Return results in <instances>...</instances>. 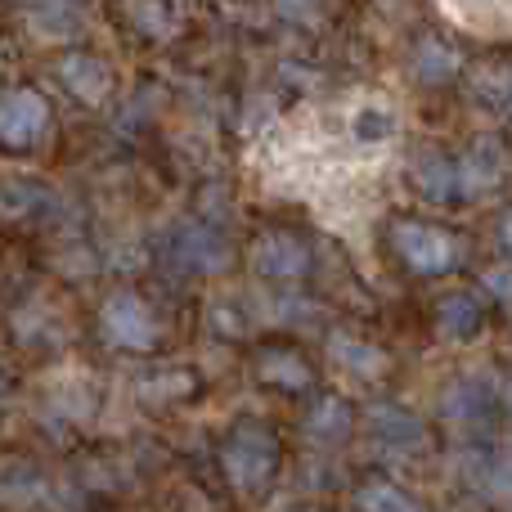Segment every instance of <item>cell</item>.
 Returning a JSON list of instances; mask_svg holds the SVG:
<instances>
[{
	"mask_svg": "<svg viewBox=\"0 0 512 512\" xmlns=\"http://www.w3.org/2000/svg\"><path fill=\"white\" fill-rule=\"evenodd\" d=\"M59 77H63V86L81 99V104H104L108 86H113L108 68L95 59V54H68V59L59 63Z\"/></svg>",
	"mask_w": 512,
	"mask_h": 512,
	"instance_id": "7",
	"label": "cell"
},
{
	"mask_svg": "<svg viewBox=\"0 0 512 512\" xmlns=\"http://www.w3.org/2000/svg\"><path fill=\"white\" fill-rule=\"evenodd\" d=\"M369 432L378 436L382 445H396V450H409V445L423 441V427H418V418H414V414H405V409H396V405L373 409Z\"/></svg>",
	"mask_w": 512,
	"mask_h": 512,
	"instance_id": "10",
	"label": "cell"
},
{
	"mask_svg": "<svg viewBox=\"0 0 512 512\" xmlns=\"http://www.w3.org/2000/svg\"><path fill=\"white\" fill-rule=\"evenodd\" d=\"M490 414V387L481 378H463L445 391V418L454 427H481Z\"/></svg>",
	"mask_w": 512,
	"mask_h": 512,
	"instance_id": "8",
	"label": "cell"
},
{
	"mask_svg": "<svg viewBox=\"0 0 512 512\" xmlns=\"http://www.w3.org/2000/svg\"><path fill=\"white\" fill-rule=\"evenodd\" d=\"M396 248L414 270L423 274H441L454 265V239L436 225H418V221H400L396 225Z\"/></svg>",
	"mask_w": 512,
	"mask_h": 512,
	"instance_id": "4",
	"label": "cell"
},
{
	"mask_svg": "<svg viewBox=\"0 0 512 512\" xmlns=\"http://www.w3.org/2000/svg\"><path fill=\"white\" fill-rule=\"evenodd\" d=\"M274 9H279L288 23H315L319 18V0H274Z\"/></svg>",
	"mask_w": 512,
	"mask_h": 512,
	"instance_id": "20",
	"label": "cell"
},
{
	"mask_svg": "<svg viewBox=\"0 0 512 512\" xmlns=\"http://www.w3.org/2000/svg\"><path fill=\"white\" fill-rule=\"evenodd\" d=\"M499 239H504V248L512 252V212L504 216V221H499Z\"/></svg>",
	"mask_w": 512,
	"mask_h": 512,
	"instance_id": "22",
	"label": "cell"
},
{
	"mask_svg": "<svg viewBox=\"0 0 512 512\" xmlns=\"http://www.w3.org/2000/svg\"><path fill=\"white\" fill-rule=\"evenodd\" d=\"M45 122H50V113H45V99L36 90L23 86V90H5L0 95V144H9V149L36 144Z\"/></svg>",
	"mask_w": 512,
	"mask_h": 512,
	"instance_id": "3",
	"label": "cell"
},
{
	"mask_svg": "<svg viewBox=\"0 0 512 512\" xmlns=\"http://www.w3.org/2000/svg\"><path fill=\"white\" fill-rule=\"evenodd\" d=\"M508 405H512V382H508Z\"/></svg>",
	"mask_w": 512,
	"mask_h": 512,
	"instance_id": "23",
	"label": "cell"
},
{
	"mask_svg": "<svg viewBox=\"0 0 512 512\" xmlns=\"http://www.w3.org/2000/svg\"><path fill=\"white\" fill-rule=\"evenodd\" d=\"M0 391H5V382H0Z\"/></svg>",
	"mask_w": 512,
	"mask_h": 512,
	"instance_id": "24",
	"label": "cell"
},
{
	"mask_svg": "<svg viewBox=\"0 0 512 512\" xmlns=\"http://www.w3.org/2000/svg\"><path fill=\"white\" fill-rule=\"evenodd\" d=\"M306 261H310V252L301 248L292 234H265V239L256 243V252H252L256 274H265V279H279V283L297 279V274L306 270Z\"/></svg>",
	"mask_w": 512,
	"mask_h": 512,
	"instance_id": "6",
	"label": "cell"
},
{
	"mask_svg": "<svg viewBox=\"0 0 512 512\" xmlns=\"http://www.w3.org/2000/svg\"><path fill=\"white\" fill-rule=\"evenodd\" d=\"M126 18L135 27H144L149 36H167L171 32V9L158 0H126Z\"/></svg>",
	"mask_w": 512,
	"mask_h": 512,
	"instance_id": "17",
	"label": "cell"
},
{
	"mask_svg": "<svg viewBox=\"0 0 512 512\" xmlns=\"http://www.w3.org/2000/svg\"><path fill=\"white\" fill-rule=\"evenodd\" d=\"M481 324V310L472 297H445L441 301V333L450 337H468Z\"/></svg>",
	"mask_w": 512,
	"mask_h": 512,
	"instance_id": "15",
	"label": "cell"
},
{
	"mask_svg": "<svg viewBox=\"0 0 512 512\" xmlns=\"http://www.w3.org/2000/svg\"><path fill=\"white\" fill-rule=\"evenodd\" d=\"M396 135V108L378 95H364L346 108V140L355 149H382Z\"/></svg>",
	"mask_w": 512,
	"mask_h": 512,
	"instance_id": "5",
	"label": "cell"
},
{
	"mask_svg": "<svg viewBox=\"0 0 512 512\" xmlns=\"http://www.w3.org/2000/svg\"><path fill=\"white\" fill-rule=\"evenodd\" d=\"M99 324H104V333L113 337L117 346H126V351H149V346L158 342V324H153L149 306H144L135 292H113V297L104 301Z\"/></svg>",
	"mask_w": 512,
	"mask_h": 512,
	"instance_id": "2",
	"label": "cell"
},
{
	"mask_svg": "<svg viewBox=\"0 0 512 512\" xmlns=\"http://www.w3.org/2000/svg\"><path fill=\"white\" fill-rule=\"evenodd\" d=\"M414 185L423 189L432 203H450L454 194H463V180H459V162L441 158V153H423L414 162Z\"/></svg>",
	"mask_w": 512,
	"mask_h": 512,
	"instance_id": "9",
	"label": "cell"
},
{
	"mask_svg": "<svg viewBox=\"0 0 512 512\" xmlns=\"http://www.w3.org/2000/svg\"><path fill=\"white\" fill-rule=\"evenodd\" d=\"M486 288L495 297H512V270H486Z\"/></svg>",
	"mask_w": 512,
	"mask_h": 512,
	"instance_id": "21",
	"label": "cell"
},
{
	"mask_svg": "<svg viewBox=\"0 0 512 512\" xmlns=\"http://www.w3.org/2000/svg\"><path fill=\"white\" fill-rule=\"evenodd\" d=\"M261 373H265V378H274L279 387H288V391H297V387H306V382H310V369L297 360V355H288V351L265 355V360H261Z\"/></svg>",
	"mask_w": 512,
	"mask_h": 512,
	"instance_id": "16",
	"label": "cell"
},
{
	"mask_svg": "<svg viewBox=\"0 0 512 512\" xmlns=\"http://www.w3.org/2000/svg\"><path fill=\"white\" fill-rule=\"evenodd\" d=\"M414 72L423 81H445V77L459 72V54H454L450 45H441V41H423L414 50Z\"/></svg>",
	"mask_w": 512,
	"mask_h": 512,
	"instance_id": "12",
	"label": "cell"
},
{
	"mask_svg": "<svg viewBox=\"0 0 512 512\" xmlns=\"http://www.w3.org/2000/svg\"><path fill=\"white\" fill-rule=\"evenodd\" d=\"M355 499H360L364 512H423L414 499L405 495V490L391 486V481H364Z\"/></svg>",
	"mask_w": 512,
	"mask_h": 512,
	"instance_id": "13",
	"label": "cell"
},
{
	"mask_svg": "<svg viewBox=\"0 0 512 512\" xmlns=\"http://www.w3.org/2000/svg\"><path fill=\"white\" fill-rule=\"evenodd\" d=\"M351 427V409L342 400H319L315 414H310V432L315 436H342Z\"/></svg>",
	"mask_w": 512,
	"mask_h": 512,
	"instance_id": "18",
	"label": "cell"
},
{
	"mask_svg": "<svg viewBox=\"0 0 512 512\" xmlns=\"http://www.w3.org/2000/svg\"><path fill=\"white\" fill-rule=\"evenodd\" d=\"M221 463H225V477L239 490H261L265 481H270L274 463H279V445H274V436L265 432V427L243 423L225 436Z\"/></svg>",
	"mask_w": 512,
	"mask_h": 512,
	"instance_id": "1",
	"label": "cell"
},
{
	"mask_svg": "<svg viewBox=\"0 0 512 512\" xmlns=\"http://www.w3.org/2000/svg\"><path fill=\"white\" fill-rule=\"evenodd\" d=\"M499 149H490V144H477V149L468 153V158L459 162V180H463V194H481V189H490L499 180Z\"/></svg>",
	"mask_w": 512,
	"mask_h": 512,
	"instance_id": "11",
	"label": "cell"
},
{
	"mask_svg": "<svg viewBox=\"0 0 512 512\" xmlns=\"http://www.w3.org/2000/svg\"><path fill=\"white\" fill-rule=\"evenodd\" d=\"M477 90H481V99H486V104L508 108V113H512V68H490V72H481Z\"/></svg>",
	"mask_w": 512,
	"mask_h": 512,
	"instance_id": "19",
	"label": "cell"
},
{
	"mask_svg": "<svg viewBox=\"0 0 512 512\" xmlns=\"http://www.w3.org/2000/svg\"><path fill=\"white\" fill-rule=\"evenodd\" d=\"M328 351H333V360L337 364H346V369H355V373H373L378 369V351H373L369 342H360V337H346V333H333L328 337Z\"/></svg>",
	"mask_w": 512,
	"mask_h": 512,
	"instance_id": "14",
	"label": "cell"
}]
</instances>
